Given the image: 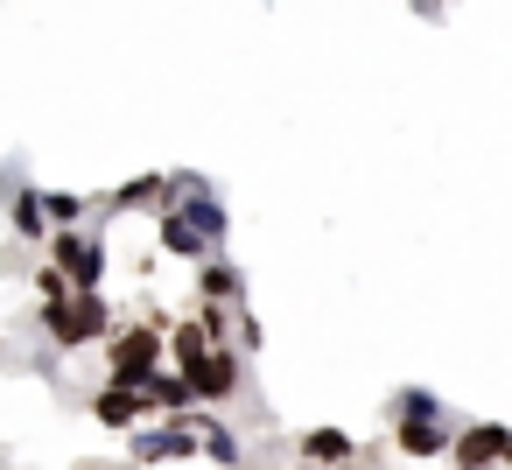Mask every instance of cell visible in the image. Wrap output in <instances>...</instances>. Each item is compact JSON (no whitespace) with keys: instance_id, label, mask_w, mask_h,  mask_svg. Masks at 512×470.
<instances>
[{"instance_id":"cell-25","label":"cell","mask_w":512,"mask_h":470,"mask_svg":"<svg viewBox=\"0 0 512 470\" xmlns=\"http://www.w3.org/2000/svg\"><path fill=\"white\" fill-rule=\"evenodd\" d=\"M127 470H134V463H127Z\"/></svg>"},{"instance_id":"cell-20","label":"cell","mask_w":512,"mask_h":470,"mask_svg":"<svg viewBox=\"0 0 512 470\" xmlns=\"http://www.w3.org/2000/svg\"><path fill=\"white\" fill-rule=\"evenodd\" d=\"M407 414H449V407H442V393H428V386H400V393L386 400V421H407Z\"/></svg>"},{"instance_id":"cell-3","label":"cell","mask_w":512,"mask_h":470,"mask_svg":"<svg viewBox=\"0 0 512 470\" xmlns=\"http://www.w3.org/2000/svg\"><path fill=\"white\" fill-rule=\"evenodd\" d=\"M246 365H253V358H246L239 344H218V351H204L197 365H183V379L197 386V400H204V407H218V414H225L232 400H246Z\"/></svg>"},{"instance_id":"cell-7","label":"cell","mask_w":512,"mask_h":470,"mask_svg":"<svg viewBox=\"0 0 512 470\" xmlns=\"http://www.w3.org/2000/svg\"><path fill=\"white\" fill-rule=\"evenodd\" d=\"M505 456H512V428L505 421H463L456 428V449H449L456 470H505Z\"/></svg>"},{"instance_id":"cell-16","label":"cell","mask_w":512,"mask_h":470,"mask_svg":"<svg viewBox=\"0 0 512 470\" xmlns=\"http://www.w3.org/2000/svg\"><path fill=\"white\" fill-rule=\"evenodd\" d=\"M295 449H302V463H316V470H344V463L358 456V442H351L344 428H302Z\"/></svg>"},{"instance_id":"cell-22","label":"cell","mask_w":512,"mask_h":470,"mask_svg":"<svg viewBox=\"0 0 512 470\" xmlns=\"http://www.w3.org/2000/svg\"><path fill=\"white\" fill-rule=\"evenodd\" d=\"M281 470H316V463H281Z\"/></svg>"},{"instance_id":"cell-15","label":"cell","mask_w":512,"mask_h":470,"mask_svg":"<svg viewBox=\"0 0 512 470\" xmlns=\"http://www.w3.org/2000/svg\"><path fill=\"white\" fill-rule=\"evenodd\" d=\"M190 428L204 435V456H211V463H225V470H239V463H246V442L232 435V421H218V407H197V414H190Z\"/></svg>"},{"instance_id":"cell-6","label":"cell","mask_w":512,"mask_h":470,"mask_svg":"<svg viewBox=\"0 0 512 470\" xmlns=\"http://www.w3.org/2000/svg\"><path fill=\"white\" fill-rule=\"evenodd\" d=\"M456 428H463V421H449V414H407V421H386V435H393V449H400L407 463H442V456L456 449Z\"/></svg>"},{"instance_id":"cell-19","label":"cell","mask_w":512,"mask_h":470,"mask_svg":"<svg viewBox=\"0 0 512 470\" xmlns=\"http://www.w3.org/2000/svg\"><path fill=\"white\" fill-rule=\"evenodd\" d=\"M71 295H78V288H71V274H64L57 260H36V302H43V309H64Z\"/></svg>"},{"instance_id":"cell-10","label":"cell","mask_w":512,"mask_h":470,"mask_svg":"<svg viewBox=\"0 0 512 470\" xmlns=\"http://www.w3.org/2000/svg\"><path fill=\"white\" fill-rule=\"evenodd\" d=\"M92 421H99L106 435H134V428L155 421V400H148V393H127V386H99V393H92Z\"/></svg>"},{"instance_id":"cell-21","label":"cell","mask_w":512,"mask_h":470,"mask_svg":"<svg viewBox=\"0 0 512 470\" xmlns=\"http://www.w3.org/2000/svg\"><path fill=\"white\" fill-rule=\"evenodd\" d=\"M232 344H239L246 358H260V344H267V330H260V316H253V309H239V337H232Z\"/></svg>"},{"instance_id":"cell-8","label":"cell","mask_w":512,"mask_h":470,"mask_svg":"<svg viewBox=\"0 0 512 470\" xmlns=\"http://www.w3.org/2000/svg\"><path fill=\"white\" fill-rule=\"evenodd\" d=\"M176 176H183V197H176V211H183V218H190V225H197V232H204L218 253H225V239H232V211L218 204V190H211L197 169H176Z\"/></svg>"},{"instance_id":"cell-13","label":"cell","mask_w":512,"mask_h":470,"mask_svg":"<svg viewBox=\"0 0 512 470\" xmlns=\"http://www.w3.org/2000/svg\"><path fill=\"white\" fill-rule=\"evenodd\" d=\"M197 274V302H225V309H246V274H239V260H225V253H211L204 267H190Z\"/></svg>"},{"instance_id":"cell-5","label":"cell","mask_w":512,"mask_h":470,"mask_svg":"<svg viewBox=\"0 0 512 470\" xmlns=\"http://www.w3.org/2000/svg\"><path fill=\"white\" fill-rule=\"evenodd\" d=\"M127 456H134V470H148V463H183V456H204V435L190 428V414H183V421H148V428L127 435Z\"/></svg>"},{"instance_id":"cell-24","label":"cell","mask_w":512,"mask_h":470,"mask_svg":"<svg viewBox=\"0 0 512 470\" xmlns=\"http://www.w3.org/2000/svg\"><path fill=\"white\" fill-rule=\"evenodd\" d=\"M505 470H512V456H505Z\"/></svg>"},{"instance_id":"cell-18","label":"cell","mask_w":512,"mask_h":470,"mask_svg":"<svg viewBox=\"0 0 512 470\" xmlns=\"http://www.w3.org/2000/svg\"><path fill=\"white\" fill-rule=\"evenodd\" d=\"M204 351H218V344H211V337H204V323H197V316H183V323H176V330H169V365H176V372H183V365H197V358H204Z\"/></svg>"},{"instance_id":"cell-4","label":"cell","mask_w":512,"mask_h":470,"mask_svg":"<svg viewBox=\"0 0 512 470\" xmlns=\"http://www.w3.org/2000/svg\"><path fill=\"white\" fill-rule=\"evenodd\" d=\"M50 260L71 274V288H78V295L106 288V267H113V253H106V232H85V225H71V232H50Z\"/></svg>"},{"instance_id":"cell-1","label":"cell","mask_w":512,"mask_h":470,"mask_svg":"<svg viewBox=\"0 0 512 470\" xmlns=\"http://www.w3.org/2000/svg\"><path fill=\"white\" fill-rule=\"evenodd\" d=\"M162 358H169V337L155 330V323H120L113 337H106V386H127V393H148L155 386V372H162Z\"/></svg>"},{"instance_id":"cell-23","label":"cell","mask_w":512,"mask_h":470,"mask_svg":"<svg viewBox=\"0 0 512 470\" xmlns=\"http://www.w3.org/2000/svg\"><path fill=\"white\" fill-rule=\"evenodd\" d=\"M428 8H449V0H428Z\"/></svg>"},{"instance_id":"cell-9","label":"cell","mask_w":512,"mask_h":470,"mask_svg":"<svg viewBox=\"0 0 512 470\" xmlns=\"http://www.w3.org/2000/svg\"><path fill=\"white\" fill-rule=\"evenodd\" d=\"M176 197H183V176H162V169H148V176H134V183L106 190L99 204H106V218H120V211H176Z\"/></svg>"},{"instance_id":"cell-2","label":"cell","mask_w":512,"mask_h":470,"mask_svg":"<svg viewBox=\"0 0 512 470\" xmlns=\"http://www.w3.org/2000/svg\"><path fill=\"white\" fill-rule=\"evenodd\" d=\"M36 323L50 330V351H92V344H106V337L120 330V316H113L106 288H92V295H71L64 309H36Z\"/></svg>"},{"instance_id":"cell-12","label":"cell","mask_w":512,"mask_h":470,"mask_svg":"<svg viewBox=\"0 0 512 470\" xmlns=\"http://www.w3.org/2000/svg\"><path fill=\"white\" fill-rule=\"evenodd\" d=\"M155 239H162V253H169V260H183V267H204V260L218 253V246L183 218V211H155Z\"/></svg>"},{"instance_id":"cell-14","label":"cell","mask_w":512,"mask_h":470,"mask_svg":"<svg viewBox=\"0 0 512 470\" xmlns=\"http://www.w3.org/2000/svg\"><path fill=\"white\" fill-rule=\"evenodd\" d=\"M148 400H155V421H183V414H197V407H204V400H197V386H190L176 365H162V372H155Z\"/></svg>"},{"instance_id":"cell-11","label":"cell","mask_w":512,"mask_h":470,"mask_svg":"<svg viewBox=\"0 0 512 470\" xmlns=\"http://www.w3.org/2000/svg\"><path fill=\"white\" fill-rule=\"evenodd\" d=\"M8 232L22 239V246H50V211H43V190L36 183H22V176H8Z\"/></svg>"},{"instance_id":"cell-17","label":"cell","mask_w":512,"mask_h":470,"mask_svg":"<svg viewBox=\"0 0 512 470\" xmlns=\"http://www.w3.org/2000/svg\"><path fill=\"white\" fill-rule=\"evenodd\" d=\"M92 204H99V197H78V190H43L50 232H71V225H85V218H92Z\"/></svg>"}]
</instances>
